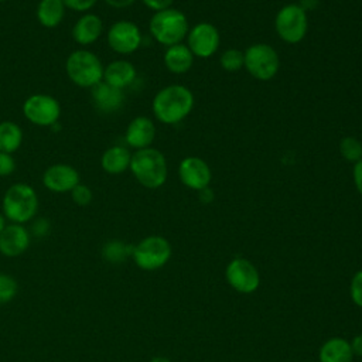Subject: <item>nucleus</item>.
<instances>
[{"label": "nucleus", "mask_w": 362, "mask_h": 362, "mask_svg": "<svg viewBox=\"0 0 362 362\" xmlns=\"http://www.w3.org/2000/svg\"><path fill=\"white\" fill-rule=\"evenodd\" d=\"M194 107V95L191 89L180 83H171L161 88L153 98L151 110L154 117L164 124H177L182 122Z\"/></svg>", "instance_id": "obj_1"}, {"label": "nucleus", "mask_w": 362, "mask_h": 362, "mask_svg": "<svg viewBox=\"0 0 362 362\" xmlns=\"http://www.w3.org/2000/svg\"><path fill=\"white\" fill-rule=\"evenodd\" d=\"M129 170L136 181L147 189H157L163 187L168 175L165 156L154 147H147L132 153Z\"/></svg>", "instance_id": "obj_2"}, {"label": "nucleus", "mask_w": 362, "mask_h": 362, "mask_svg": "<svg viewBox=\"0 0 362 362\" xmlns=\"http://www.w3.org/2000/svg\"><path fill=\"white\" fill-rule=\"evenodd\" d=\"M38 195L27 182L11 184L1 199L3 215L11 223L24 225L31 222L38 212Z\"/></svg>", "instance_id": "obj_3"}, {"label": "nucleus", "mask_w": 362, "mask_h": 362, "mask_svg": "<svg viewBox=\"0 0 362 362\" xmlns=\"http://www.w3.org/2000/svg\"><path fill=\"white\" fill-rule=\"evenodd\" d=\"M151 37L161 45L170 47L182 42L189 31L187 16L174 7L156 11L148 21Z\"/></svg>", "instance_id": "obj_4"}, {"label": "nucleus", "mask_w": 362, "mask_h": 362, "mask_svg": "<svg viewBox=\"0 0 362 362\" xmlns=\"http://www.w3.org/2000/svg\"><path fill=\"white\" fill-rule=\"evenodd\" d=\"M103 64L99 57L85 48L72 51L65 61V72L69 81L83 89H92L103 81Z\"/></svg>", "instance_id": "obj_5"}, {"label": "nucleus", "mask_w": 362, "mask_h": 362, "mask_svg": "<svg viewBox=\"0 0 362 362\" xmlns=\"http://www.w3.org/2000/svg\"><path fill=\"white\" fill-rule=\"evenodd\" d=\"M171 245L164 236L150 235L133 246L132 259L139 269L153 272L165 266L171 257Z\"/></svg>", "instance_id": "obj_6"}, {"label": "nucleus", "mask_w": 362, "mask_h": 362, "mask_svg": "<svg viewBox=\"0 0 362 362\" xmlns=\"http://www.w3.org/2000/svg\"><path fill=\"white\" fill-rule=\"evenodd\" d=\"M243 66L255 79L270 81L279 72L280 58L270 44L256 42L243 51Z\"/></svg>", "instance_id": "obj_7"}, {"label": "nucleus", "mask_w": 362, "mask_h": 362, "mask_svg": "<svg viewBox=\"0 0 362 362\" xmlns=\"http://www.w3.org/2000/svg\"><path fill=\"white\" fill-rule=\"evenodd\" d=\"M274 30L280 40L287 44H298L308 30L307 11L298 3L283 6L274 18Z\"/></svg>", "instance_id": "obj_8"}, {"label": "nucleus", "mask_w": 362, "mask_h": 362, "mask_svg": "<svg viewBox=\"0 0 362 362\" xmlns=\"http://www.w3.org/2000/svg\"><path fill=\"white\" fill-rule=\"evenodd\" d=\"M21 112L30 123L40 127H51L59 120L61 105L48 93H34L24 100Z\"/></svg>", "instance_id": "obj_9"}, {"label": "nucleus", "mask_w": 362, "mask_h": 362, "mask_svg": "<svg viewBox=\"0 0 362 362\" xmlns=\"http://www.w3.org/2000/svg\"><path fill=\"white\" fill-rule=\"evenodd\" d=\"M143 35L140 27L130 20L115 21L106 33V42L119 55H130L141 45Z\"/></svg>", "instance_id": "obj_10"}, {"label": "nucleus", "mask_w": 362, "mask_h": 362, "mask_svg": "<svg viewBox=\"0 0 362 362\" xmlns=\"http://www.w3.org/2000/svg\"><path fill=\"white\" fill-rule=\"evenodd\" d=\"M228 284L240 294H252L260 286L257 267L245 257H233L225 269Z\"/></svg>", "instance_id": "obj_11"}, {"label": "nucleus", "mask_w": 362, "mask_h": 362, "mask_svg": "<svg viewBox=\"0 0 362 362\" xmlns=\"http://www.w3.org/2000/svg\"><path fill=\"white\" fill-rule=\"evenodd\" d=\"M221 45V34L218 28L206 21L198 23L189 28L187 34V47L194 57L209 58Z\"/></svg>", "instance_id": "obj_12"}, {"label": "nucleus", "mask_w": 362, "mask_h": 362, "mask_svg": "<svg viewBox=\"0 0 362 362\" xmlns=\"http://www.w3.org/2000/svg\"><path fill=\"white\" fill-rule=\"evenodd\" d=\"M42 185L55 194L71 192L81 182L79 171L66 163H55L45 168L41 177Z\"/></svg>", "instance_id": "obj_13"}, {"label": "nucleus", "mask_w": 362, "mask_h": 362, "mask_svg": "<svg viewBox=\"0 0 362 362\" xmlns=\"http://www.w3.org/2000/svg\"><path fill=\"white\" fill-rule=\"evenodd\" d=\"M180 181L189 189L201 191L209 187L212 180V171L209 164L197 156H188L178 164Z\"/></svg>", "instance_id": "obj_14"}, {"label": "nucleus", "mask_w": 362, "mask_h": 362, "mask_svg": "<svg viewBox=\"0 0 362 362\" xmlns=\"http://www.w3.org/2000/svg\"><path fill=\"white\" fill-rule=\"evenodd\" d=\"M31 243L30 230L20 223H7L0 233V253L6 257H17L23 255Z\"/></svg>", "instance_id": "obj_15"}, {"label": "nucleus", "mask_w": 362, "mask_h": 362, "mask_svg": "<svg viewBox=\"0 0 362 362\" xmlns=\"http://www.w3.org/2000/svg\"><path fill=\"white\" fill-rule=\"evenodd\" d=\"M156 139V124L147 116L133 117L124 132V141L130 148L141 150L151 147Z\"/></svg>", "instance_id": "obj_16"}, {"label": "nucleus", "mask_w": 362, "mask_h": 362, "mask_svg": "<svg viewBox=\"0 0 362 362\" xmlns=\"http://www.w3.org/2000/svg\"><path fill=\"white\" fill-rule=\"evenodd\" d=\"M103 21L102 18L95 13H83L72 25L71 35L72 40L82 45L88 47L95 44L103 34Z\"/></svg>", "instance_id": "obj_17"}, {"label": "nucleus", "mask_w": 362, "mask_h": 362, "mask_svg": "<svg viewBox=\"0 0 362 362\" xmlns=\"http://www.w3.org/2000/svg\"><path fill=\"white\" fill-rule=\"evenodd\" d=\"M136 66L127 59H115L103 69V82L122 90L130 86L136 81Z\"/></svg>", "instance_id": "obj_18"}, {"label": "nucleus", "mask_w": 362, "mask_h": 362, "mask_svg": "<svg viewBox=\"0 0 362 362\" xmlns=\"http://www.w3.org/2000/svg\"><path fill=\"white\" fill-rule=\"evenodd\" d=\"M90 92L95 107L102 113H115L124 103V92L122 89L107 85L103 81L93 86Z\"/></svg>", "instance_id": "obj_19"}, {"label": "nucleus", "mask_w": 362, "mask_h": 362, "mask_svg": "<svg viewBox=\"0 0 362 362\" xmlns=\"http://www.w3.org/2000/svg\"><path fill=\"white\" fill-rule=\"evenodd\" d=\"M132 153L129 147L115 144L107 147L100 156V167L106 174L117 175L129 170Z\"/></svg>", "instance_id": "obj_20"}, {"label": "nucleus", "mask_w": 362, "mask_h": 362, "mask_svg": "<svg viewBox=\"0 0 362 362\" xmlns=\"http://www.w3.org/2000/svg\"><path fill=\"white\" fill-rule=\"evenodd\" d=\"M194 55L189 51V48L187 47V44H175V45H170L167 47V49L164 51L163 55V61L165 68L177 75L185 74L191 69L192 64H194Z\"/></svg>", "instance_id": "obj_21"}, {"label": "nucleus", "mask_w": 362, "mask_h": 362, "mask_svg": "<svg viewBox=\"0 0 362 362\" xmlns=\"http://www.w3.org/2000/svg\"><path fill=\"white\" fill-rule=\"evenodd\" d=\"M352 359L351 344L342 337L328 338L318 349L320 362H352Z\"/></svg>", "instance_id": "obj_22"}, {"label": "nucleus", "mask_w": 362, "mask_h": 362, "mask_svg": "<svg viewBox=\"0 0 362 362\" xmlns=\"http://www.w3.org/2000/svg\"><path fill=\"white\" fill-rule=\"evenodd\" d=\"M65 10L64 0H40L35 8V16L42 27L54 28L64 20Z\"/></svg>", "instance_id": "obj_23"}, {"label": "nucleus", "mask_w": 362, "mask_h": 362, "mask_svg": "<svg viewBox=\"0 0 362 362\" xmlns=\"http://www.w3.org/2000/svg\"><path fill=\"white\" fill-rule=\"evenodd\" d=\"M23 137V130L16 122H0V151L13 154L21 147Z\"/></svg>", "instance_id": "obj_24"}, {"label": "nucleus", "mask_w": 362, "mask_h": 362, "mask_svg": "<svg viewBox=\"0 0 362 362\" xmlns=\"http://www.w3.org/2000/svg\"><path fill=\"white\" fill-rule=\"evenodd\" d=\"M132 253H133V246L117 239L106 242L102 247L103 259L112 264L124 263L129 257H132Z\"/></svg>", "instance_id": "obj_25"}, {"label": "nucleus", "mask_w": 362, "mask_h": 362, "mask_svg": "<svg viewBox=\"0 0 362 362\" xmlns=\"http://www.w3.org/2000/svg\"><path fill=\"white\" fill-rule=\"evenodd\" d=\"M339 154L349 163H356L362 158V143L354 136H345L339 141Z\"/></svg>", "instance_id": "obj_26"}, {"label": "nucleus", "mask_w": 362, "mask_h": 362, "mask_svg": "<svg viewBox=\"0 0 362 362\" xmlns=\"http://www.w3.org/2000/svg\"><path fill=\"white\" fill-rule=\"evenodd\" d=\"M221 66L228 72H236L243 68V52L238 48H228L221 54Z\"/></svg>", "instance_id": "obj_27"}, {"label": "nucleus", "mask_w": 362, "mask_h": 362, "mask_svg": "<svg viewBox=\"0 0 362 362\" xmlns=\"http://www.w3.org/2000/svg\"><path fill=\"white\" fill-rule=\"evenodd\" d=\"M17 280L7 273H0V305L10 303L17 296Z\"/></svg>", "instance_id": "obj_28"}, {"label": "nucleus", "mask_w": 362, "mask_h": 362, "mask_svg": "<svg viewBox=\"0 0 362 362\" xmlns=\"http://www.w3.org/2000/svg\"><path fill=\"white\" fill-rule=\"evenodd\" d=\"M69 194H71L74 204H76L78 206H86L93 199L92 189L86 184H82V182H79L76 187H74V189Z\"/></svg>", "instance_id": "obj_29"}, {"label": "nucleus", "mask_w": 362, "mask_h": 362, "mask_svg": "<svg viewBox=\"0 0 362 362\" xmlns=\"http://www.w3.org/2000/svg\"><path fill=\"white\" fill-rule=\"evenodd\" d=\"M349 296L352 303L362 308V269L358 270L352 279H351V284H349Z\"/></svg>", "instance_id": "obj_30"}, {"label": "nucleus", "mask_w": 362, "mask_h": 362, "mask_svg": "<svg viewBox=\"0 0 362 362\" xmlns=\"http://www.w3.org/2000/svg\"><path fill=\"white\" fill-rule=\"evenodd\" d=\"M16 170V160L13 154L0 151V177H8Z\"/></svg>", "instance_id": "obj_31"}, {"label": "nucleus", "mask_w": 362, "mask_h": 362, "mask_svg": "<svg viewBox=\"0 0 362 362\" xmlns=\"http://www.w3.org/2000/svg\"><path fill=\"white\" fill-rule=\"evenodd\" d=\"M98 0H64L66 8L78 13H88L90 8L95 7Z\"/></svg>", "instance_id": "obj_32"}, {"label": "nucleus", "mask_w": 362, "mask_h": 362, "mask_svg": "<svg viewBox=\"0 0 362 362\" xmlns=\"http://www.w3.org/2000/svg\"><path fill=\"white\" fill-rule=\"evenodd\" d=\"M33 225H31V230L30 233L34 235L35 238H44L49 233V229H51V225L48 222V219L45 218H38V219H33Z\"/></svg>", "instance_id": "obj_33"}, {"label": "nucleus", "mask_w": 362, "mask_h": 362, "mask_svg": "<svg viewBox=\"0 0 362 362\" xmlns=\"http://www.w3.org/2000/svg\"><path fill=\"white\" fill-rule=\"evenodd\" d=\"M141 3L147 8H150V10H153L156 13V11H161V10L173 7L174 0H141Z\"/></svg>", "instance_id": "obj_34"}, {"label": "nucleus", "mask_w": 362, "mask_h": 362, "mask_svg": "<svg viewBox=\"0 0 362 362\" xmlns=\"http://www.w3.org/2000/svg\"><path fill=\"white\" fill-rule=\"evenodd\" d=\"M352 178H354V184H355L356 191L362 195V158L354 164Z\"/></svg>", "instance_id": "obj_35"}, {"label": "nucleus", "mask_w": 362, "mask_h": 362, "mask_svg": "<svg viewBox=\"0 0 362 362\" xmlns=\"http://www.w3.org/2000/svg\"><path fill=\"white\" fill-rule=\"evenodd\" d=\"M351 349L354 352V356H362V334L355 335L351 341Z\"/></svg>", "instance_id": "obj_36"}, {"label": "nucleus", "mask_w": 362, "mask_h": 362, "mask_svg": "<svg viewBox=\"0 0 362 362\" xmlns=\"http://www.w3.org/2000/svg\"><path fill=\"white\" fill-rule=\"evenodd\" d=\"M109 7L112 8H127L130 7L136 0H103Z\"/></svg>", "instance_id": "obj_37"}, {"label": "nucleus", "mask_w": 362, "mask_h": 362, "mask_svg": "<svg viewBox=\"0 0 362 362\" xmlns=\"http://www.w3.org/2000/svg\"><path fill=\"white\" fill-rule=\"evenodd\" d=\"M198 197H199V201H201V202L209 204V202L214 201V191H212L209 187H206V188L198 191Z\"/></svg>", "instance_id": "obj_38"}, {"label": "nucleus", "mask_w": 362, "mask_h": 362, "mask_svg": "<svg viewBox=\"0 0 362 362\" xmlns=\"http://www.w3.org/2000/svg\"><path fill=\"white\" fill-rule=\"evenodd\" d=\"M298 4L307 11L310 8H315V6L318 4V0H301Z\"/></svg>", "instance_id": "obj_39"}, {"label": "nucleus", "mask_w": 362, "mask_h": 362, "mask_svg": "<svg viewBox=\"0 0 362 362\" xmlns=\"http://www.w3.org/2000/svg\"><path fill=\"white\" fill-rule=\"evenodd\" d=\"M6 225H7V219H6V216L3 214H0V233L4 230Z\"/></svg>", "instance_id": "obj_40"}, {"label": "nucleus", "mask_w": 362, "mask_h": 362, "mask_svg": "<svg viewBox=\"0 0 362 362\" xmlns=\"http://www.w3.org/2000/svg\"><path fill=\"white\" fill-rule=\"evenodd\" d=\"M148 362H171V361L168 358H164V356H154Z\"/></svg>", "instance_id": "obj_41"}, {"label": "nucleus", "mask_w": 362, "mask_h": 362, "mask_svg": "<svg viewBox=\"0 0 362 362\" xmlns=\"http://www.w3.org/2000/svg\"><path fill=\"white\" fill-rule=\"evenodd\" d=\"M4 1H7V0H0V3H4Z\"/></svg>", "instance_id": "obj_42"}]
</instances>
